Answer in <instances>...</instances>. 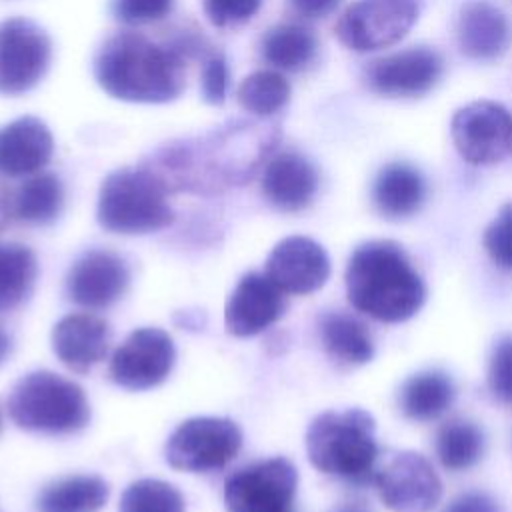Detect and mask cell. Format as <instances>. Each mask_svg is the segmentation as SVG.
Returning <instances> with one entry per match:
<instances>
[{"label": "cell", "mask_w": 512, "mask_h": 512, "mask_svg": "<svg viewBox=\"0 0 512 512\" xmlns=\"http://www.w3.org/2000/svg\"><path fill=\"white\" fill-rule=\"evenodd\" d=\"M444 74L442 54L430 46H410L366 62L362 80L366 88L386 98H420Z\"/></svg>", "instance_id": "12"}, {"label": "cell", "mask_w": 512, "mask_h": 512, "mask_svg": "<svg viewBox=\"0 0 512 512\" xmlns=\"http://www.w3.org/2000/svg\"><path fill=\"white\" fill-rule=\"evenodd\" d=\"M242 448V432L230 418L196 416L174 428L166 442V462L184 472H218Z\"/></svg>", "instance_id": "7"}, {"label": "cell", "mask_w": 512, "mask_h": 512, "mask_svg": "<svg viewBox=\"0 0 512 512\" xmlns=\"http://www.w3.org/2000/svg\"><path fill=\"white\" fill-rule=\"evenodd\" d=\"M262 6V0H204V14L216 28L248 22Z\"/></svg>", "instance_id": "36"}, {"label": "cell", "mask_w": 512, "mask_h": 512, "mask_svg": "<svg viewBox=\"0 0 512 512\" xmlns=\"http://www.w3.org/2000/svg\"><path fill=\"white\" fill-rule=\"evenodd\" d=\"M318 186L320 174L316 166L296 150L274 152L262 168V194L266 202L280 212H300L308 208Z\"/></svg>", "instance_id": "18"}, {"label": "cell", "mask_w": 512, "mask_h": 512, "mask_svg": "<svg viewBox=\"0 0 512 512\" xmlns=\"http://www.w3.org/2000/svg\"><path fill=\"white\" fill-rule=\"evenodd\" d=\"M186 60L166 42L132 30L114 32L94 54V78L116 100L166 104L186 88Z\"/></svg>", "instance_id": "2"}, {"label": "cell", "mask_w": 512, "mask_h": 512, "mask_svg": "<svg viewBox=\"0 0 512 512\" xmlns=\"http://www.w3.org/2000/svg\"><path fill=\"white\" fill-rule=\"evenodd\" d=\"M382 504L392 512H430L442 498V482L418 452L404 450L376 468L372 480Z\"/></svg>", "instance_id": "13"}, {"label": "cell", "mask_w": 512, "mask_h": 512, "mask_svg": "<svg viewBox=\"0 0 512 512\" xmlns=\"http://www.w3.org/2000/svg\"><path fill=\"white\" fill-rule=\"evenodd\" d=\"M174 0H112V16L126 26H142L164 20Z\"/></svg>", "instance_id": "34"}, {"label": "cell", "mask_w": 512, "mask_h": 512, "mask_svg": "<svg viewBox=\"0 0 512 512\" xmlns=\"http://www.w3.org/2000/svg\"><path fill=\"white\" fill-rule=\"evenodd\" d=\"M298 470L282 456L234 470L224 482L226 512H298Z\"/></svg>", "instance_id": "9"}, {"label": "cell", "mask_w": 512, "mask_h": 512, "mask_svg": "<svg viewBox=\"0 0 512 512\" xmlns=\"http://www.w3.org/2000/svg\"><path fill=\"white\" fill-rule=\"evenodd\" d=\"M168 192L144 166L110 172L98 194V224L114 234H150L174 222Z\"/></svg>", "instance_id": "6"}, {"label": "cell", "mask_w": 512, "mask_h": 512, "mask_svg": "<svg viewBox=\"0 0 512 512\" xmlns=\"http://www.w3.org/2000/svg\"><path fill=\"white\" fill-rule=\"evenodd\" d=\"M176 360V348L162 328H138L114 350L108 376L126 390H148L162 384Z\"/></svg>", "instance_id": "14"}, {"label": "cell", "mask_w": 512, "mask_h": 512, "mask_svg": "<svg viewBox=\"0 0 512 512\" xmlns=\"http://www.w3.org/2000/svg\"><path fill=\"white\" fill-rule=\"evenodd\" d=\"M8 416L28 432L64 436L82 430L90 420L84 390L50 370L22 376L8 396Z\"/></svg>", "instance_id": "5"}, {"label": "cell", "mask_w": 512, "mask_h": 512, "mask_svg": "<svg viewBox=\"0 0 512 512\" xmlns=\"http://www.w3.org/2000/svg\"><path fill=\"white\" fill-rule=\"evenodd\" d=\"M442 512H500V506L486 492H464L450 500Z\"/></svg>", "instance_id": "37"}, {"label": "cell", "mask_w": 512, "mask_h": 512, "mask_svg": "<svg viewBox=\"0 0 512 512\" xmlns=\"http://www.w3.org/2000/svg\"><path fill=\"white\" fill-rule=\"evenodd\" d=\"M50 128L34 116L16 118L0 128V176L22 178L40 172L52 158Z\"/></svg>", "instance_id": "21"}, {"label": "cell", "mask_w": 512, "mask_h": 512, "mask_svg": "<svg viewBox=\"0 0 512 512\" xmlns=\"http://www.w3.org/2000/svg\"><path fill=\"white\" fill-rule=\"evenodd\" d=\"M0 428H2V418H0Z\"/></svg>", "instance_id": "42"}, {"label": "cell", "mask_w": 512, "mask_h": 512, "mask_svg": "<svg viewBox=\"0 0 512 512\" xmlns=\"http://www.w3.org/2000/svg\"><path fill=\"white\" fill-rule=\"evenodd\" d=\"M280 128L274 122L232 118L210 132L162 144L140 162L168 194H222L248 184L276 152Z\"/></svg>", "instance_id": "1"}, {"label": "cell", "mask_w": 512, "mask_h": 512, "mask_svg": "<svg viewBox=\"0 0 512 512\" xmlns=\"http://www.w3.org/2000/svg\"><path fill=\"white\" fill-rule=\"evenodd\" d=\"M422 0H356L334 26L342 46L376 52L400 42L420 16Z\"/></svg>", "instance_id": "8"}, {"label": "cell", "mask_w": 512, "mask_h": 512, "mask_svg": "<svg viewBox=\"0 0 512 512\" xmlns=\"http://www.w3.org/2000/svg\"><path fill=\"white\" fill-rule=\"evenodd\" d=\"M64 208L62 180L52 172H36L14 192V218L30 226L52 224Z\"/></svg>", "instance_id": "27"}, {"label": "cell", "mask_w": 512, "mask_h": 512, "mask_svg": "<svg viewBox=\"0 0 512 512\" xmlns=\"http://www.w3.org/2000/svg\"><path fill=\"white\" fill-rule=\"evenodd\" d=\"M286 312L284 292L262 272L244 274L234 286L226 308V332L248 338L264 332Z\"/></svg>", "instance_id": "17"}, {"label": "cell", "mask_w": 512, "mask_h": 512, "mask_svg": "<svg viewBox=\"0 0 512 512\" xmlns=\"http://www.w3.org/2000/svg\"><path fill=\"white\" fill-rule=\"evenodd\" d=\"M264 274L284 294H310L320 290L330 278V258L326 250L308 236H288L268 254Z\"/></svg>", "instance_id": "16"}, {"label": "cell", "mask_w": 512, "mask_h": 512, "mask_svg": "<svg viewBox=\"0 0 512 512\" xmlns=\"http://www.w3.org/2000/svg\"><path fill=\"white\" fill-rule=\"evenodd\" d=\"M374 430V418L362 408L322 412L306 430L308 460L326 476L354 486L372 484L380 456Z\"/></svg>", "instance_id": "4"}, {"label": "cell", "mask_w": 512, "mask_h": 512, "mask_svg": "<svg viewBox=\"0 0 512 512\" xmlns=\"http://www.w3.org/2000/svg\"><path fill=\"white\" fill-rule=\"evenodd\" d=\"M184 496L164 480L142 478L132 482L120 496L118 512H184Z\"/></svg>", "instance_id": "31"}, {"label": "cell", "mask_w": 512, "mask_h": 512, "mask_svg": "<svg viewBox=\"0 0 512 512\" xmlns=\"http://www.w3.org/2000/svg\"><path fill=\"white\" fill-rule=\"evenodd\" d=\"M482 244L498 268L512 272V202H506L486 226Z\"/></svg>", "instance_id": "33"}, {"label": "cell", "mask_w": 512, "mask_h": 512, "mask_svg": "<svg viewBox=\"0 0 512 512\" xmlns=\"http://www.w3.org/2000/svg\"><path fill=\"white\" fill-rule=\"evenodd\" d=\"M450 136L468 164H498L512 154V114L492 100L470 102L454 112Z\"/></svg>", "instance_id": "10"}, {"label": "cell", "mask_w": 512, "mask_h": 512, "mask_svg": "<svg viewBox=\"0 0 512 512\" xmlns=\"http://www.w3.org/2000/svg\"><path fill=\"white\" fill-rule=\"evenodd\" d=\"M110 496L100 476L76 474L46 484L36 496L38 512H98Z\"/></svg>", "instance_id": "26"}, {"label": "cell", "mask_w": 512, "mask_h": 512, "mask_svg": "<svg viewBox=\"0 0 512 512\" xmlns=\"http://www.w3.org/2000/svg\"><path fill=\"white\" fill-rule=\"evenodd\" d=\"M346 296L362 314L398 324L426 302V284L406 250L394 240H368L354 248L346 264Z\"/></svg>", "instance_id": "3"}, {"label": "cell", "mask_w": 512, "mask_h": 512, "mask_svg": "<svg viewBox=\"0 0 512 512\" xmlns=\"http://www.w3.org/2000/svg\"><path fill=\"white\" fill-rule=\"evenodd\" d=\"M346 512H362V510H346Z\"/></svg>", "instance_id": "41"}, {"label": "cell", "mask_w": 512, "mask_h": 512, "mask_svg": "<svg viewBox=\"0 0 512 512\" xmlns=\"http://www.w3.org/2000/svg\"><path fill=\"white\" fill-rule=\"evenodd\" d=\"M318 336L324 352L338 364L362 366L374 356V338L368 326L350 312H322L318 316Z\"/></svg>", "instance_id": "23"}, {"label": "cell", "mask_w": 512, "mask_h": 512, "mask_svg": "<svg viewBox=\"0 0 512 512\" xmlns=\"http://www.w3.org/2000/svg\"><path fill=\"white\" fill-rule=\"evenodd\" d=\"M14 218V192L0 182V232Z\"/></svg>", "instance_id": "39"}, {"label": "cell", "mask_w": 512, "mask_h": 512, "mask_svg": "<svg viewBox=\"0 0 512 512\" xmlns=\"http://www.w3.org/2000/svg\"><path fill=\"white\" fill-rule=\"evenodd\" d=\"M342 0H288L290 8L306 20H320L330 16Z\"/></svg>", "instance_id": "38"}, {"label": "cell", "mask_w": 512, "mask_h": 512, "mask_svg": "<svg viewBox=\"0 0 512 512\" xmlns=\"http://www.w3.org/2000/svg\"><path fill=\"white\" fill-rule=\"evenodd\" d=\"M484 446L486 438L482 428L460 416L442 422L434 438L436 458L450 472H462L476 466L484 454Z\"/></svg>", "instance_id": "28"}, {"label": "cell", "mask_w": 512, "mask_h": 512, "mask_svg": "<svg viewBox=\"0 0 512 512\" xmlns=\"http://www.w3.org/2000/svg\"><path fill=\"white\" fill-rule=\"evenodd\" d=\"M318 38L316 34L296 22H286L272 26L260 40L262 58L284 72H302L310 68L318 58Z\"/></svg>", "instance_id": "25"}, {"label": "cell", "mask_w": 512, "mask_h": 512, "mask_svg": "<svg viewBox=\"0 0 512 512\" xmlns=\"http://www.w3.org/2000/svg\"><path fill=\"white\" fill-rule=\"evenodd\" d=\"M110 324L90 312H74L52 328V350L58 360L76 374H86L102 362L110 348Z\"/></svg>", "instance_id": "19"}, {"label": "cell", "mask_w": 512, "mask_h": 512, "mask_svg": "<svg viewBox=\"0 0 512 512\" xmlns=\"http://www.w3.org/2000/svg\"><path fill=\"white\" fill-rule=\"evenodd\" d=\"M290 92V82L280 72L256 70L240 82L236 100L256 118H270L288 104Z\"/></svg>", "instance_id": "30"}, {"label": "cell", "mask_w": 512, "mask_h": 512, "mask_svg": "<svg viewBox=\"0 0 512 512\" xmlns=\"http://www.w3.org/2000/svg\"><path fill=\"white\" fill-rule=\"evenodd\" d=\"M486 382L490 394L502 402L512 406V334L500 336L488 358Z\"/></svg>", "instance_id": "32"}, {"label": "cell", "mask_w": 512, "mask_h": 512, "mask_svg": "<svg viewBox=\"0 0 512 512\" xmlns=\"http://www.w3.org/2000/svg\"><path fill=\"white\" fill-rule=\"evenodd\" d=\"M456 42L460 52L476 62H492L506 54L512 44L508 16L488 0H470L456 20Z\"/></svg>", "instance_id": "20"}, {"label": "cell", "mask_w": 512, "mask_h": 512, "mask_svg": "<svg viewBox=\"0 0 512 512\" xmlns=\"http://www.w3.org/2000/svg\"><path fill=\"white\" fill-rule=\"evenodd\" d=\"M10 352H12V338L8 336V332L0 328V364L10 356Z\"/></svg>", "instance_id": "40"}, {"label": "cell", "mask_w": 512, "mask_h": 512, "mask_svg": "<svg viewBox=\"0 0 512 512\" xmlns=\"http://www.w3.org/2000/svg\"><path fill=\"white\" fill-rule=\"evenodd\" d=\"M228 86H230V70L224 54L212 52L204 64H202V74H200V94L204 102L212 106H222L228 96Z\"/></svg>", "instance_id": "35"}, {"label": "cell", "mask_w": 512, "mask_h": 512, "mask_svg": "<svg viewBox=\"0 0 512 512\" xmlns=\"http://www.w3.org/2000/svg\"><path fill=\"white\" fill-rule=\"evenodd\" d=\"M38 262L34 252L18 242H0V314L18 308L34 288Z\"/></svg>", "instance_id": "29"}, {"label": "cell", "mask_w": 512, "mask_h": 512, "mask_svg": "<svg viewBox=\"0 0 512 512\" xmlns=\"http://www.w3.org/2000/svg\"><path fill=\"white\" fill-rule=\"evenodd\" d=\"M454 380L442 370H422L406 378L398 390L400 412L414 422L440 418L454 402Z\"/></svg>", "instance_id": "24"}, {"label": "cell", "mask_w": 512, "mask_h": 512, "mask_svg": "<svg viewBox=\"0 0 512 512\" xmlns=\"http://www.w3.org/2000/svg\"><path fill=\"white\" fill-rule=\"evenodd\" d=\"M426 192V180L418 168L390 162L380 168L372 182V204L386 220H406L422 208Z\"/></svg>", "instance_id": "22"}, {"label": "cell", "mask_w": 512, "mask_h": 512, "mask_svg": "<svg viewBox=\"0 0 512 512\" xmlns=\"http://www.w3.org/2000/svg\"><path fill=\"white\" fill-rule=\"evenodd\" d=\"M130 284L126 260L106 248L88 250L74 260L66 276L68 298L88 310H104L116 304Z\"/></svg>", "instance_id": "15"}, {"label": "cell", "mask_w": 512, "mask_h": 512, "mask_svg": "<svg viewBox=\"0 0 512 512\" xmlns=\"http://www.w3.org/2000/svg\"><path fill=\"white\" fill-rule=\"evenodd\" d=\"M52 40L28 18L0 22V94L20 96L32 90L48 72Z\"/></svg>", "instance_id": "11"}]
</instances>
